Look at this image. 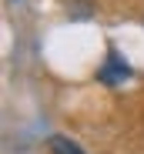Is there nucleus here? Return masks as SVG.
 I'll return each mask as SVG.
<instances>
[{"instance_id": "nucleus-1", "label": "nucleus", "mask_w": 144, "mask_h": 154, "mask_svg": "<svg viewBox=\"0 0 144 154\" xmlns=\"http://www.w3.org/2000/svg\"><path fill=\"white\" fill-rule=\"evenodd\" d=\"M127 77H131V67H127L121 57H117V54H111L107 64L97 70V81H101V84H111V87H114V84H121V81H127Z\"/></svg>"}, {"instance_id": "nucleus-2", "label": "nucleus", "mask_w": 144, "mask_h": 154, "mask_svg": "<svg viewBox=\"0 0 144 154\" xmlns=\"http://www.w3.org/2000/svg\"><path fill=\"white\" fill-rule=\"evenodd\" d=\"M47 147H51V154H84L81 144H74V141L64 137V134H54L51 141H47Z\"/></svg>"}]
</instances>
